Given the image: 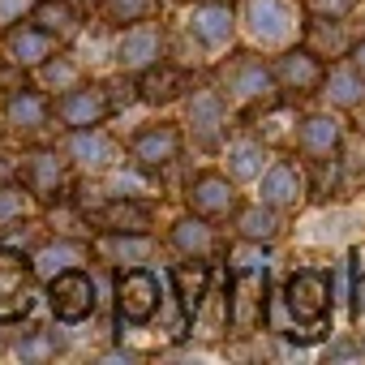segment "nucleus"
<instances>
[{"mask_svg": "<svg viewBox=\"0 0 365 365\" xmlns=\"http://www.w3.org/2000/svg\"><path fill=\"white\" fill-rule=\"evenodd\" d=\"M31 9V0H0V26H14Z\"/></svg>", "mask_w": 365, "mask_h": 365, "instance_id": "nucleus-36", "label": "nucleus"}, {"mask_svg": "<svg viewBox=\"0 0 365 365\" xmlns=\"http://www.w3.org/2000/svg\"><path fill=\"white\" fill-rule=\"evenodd\" d=\"M309 9H314L318 18H344V14L352 9V0H309Z\"/></svg>", "mask_w": 365, "mask_h": 365, "instance_id": "nucleus-35", "label": "nucleus"}, {"mask_svg": "<svg viewBox=\"0 0 365 365\" xmlns=\"http://www.w3.org/2000/svg\"><path fill=\"white\" fill-rule=\"evenodd\" d=\"M103 9L112 22H142L159 9V0H103Z\"/></svg>", "mask_w": 365, "mask_h": 365, "instance_id": "nucleus-30", "label": "nucleus"}, {"mask_svg": "<svg viewBox=\"0 0 365 365\" xmlns=\"http://www.w3.org/2000/svg\"><path fill=\"white\" fill-rule=\"evenodd\" d=\"M228 314H232V327H237L241 335H250V331L262 322V314H267V267L237 271V279H232V305H228Z\"/></svg>", "mask_w": 365, "mask_h": 365, "instance_id": "nucleus-5", "label": "nucleus"}, {"mask_svg": "<svg viewBox=\"0 0 365 365\" xmlns=\"http://www.w3.org/2000/svg\"><path fill=\"white\" fill-rule=\"evenodd\" d=\"M99 224L108 232H146L150 228V207H142L133 198H116L99 211Z\"/></svg>", "mask_w": 365, "mask_h": 365, "instance_id": "nucleus-21", "label": "nucleus"}, {"mask_svg": "<svg viewBox=\"0 0 365 365\" xmlns=\"http://www.w3.org/2000/svg\"><path fill=\"white\" fill-rule=\"evenodd\" d=\"M262 159H267V150L258 142H237L228 150V172L237 180H254V176H262Z\"/></svg>", "mask_w": 365, "mask_h": 365, "instance_id": "nucleus-28", "label": "nucleus"}, {"mask_svg": "<svg viewBox=\"0 0 365 365\" xmlns=\"http://www.w3.org/2000/svg\"><path fill=\"white\" fill-rule=\"evenodd\" d=\"M224 120H228L224 99H220L215 91H198V95H194V103H190V125H194V133H198V142H202V146H211V142L220 138Z\"/></svg>", "mask_w": 365, "mask_h": 365, "instance_id": "nucleus-18", "label": "nucleus"}, {"mask_svg": "<svg viewBox=\"0 0 365 365\" xmlns=\"http://www.w3.org/2000/svg\"><path fill=\"white\" fill-rule=\"evenodd\" d=\"M35 305V267L18 250H0V322H18Z\"/></svg>", "mask_w": 365, "mask_h": 365, "instance_id": "nucleus-1", "label": "nucleus"}, {"mask_svg": "<svg viewBox=\"0 0 365 365\" xmlns=\"http://www.w3.org/2000/svg\"><path fill=\"white\" fill-rule=\"evenodd\" d=\"M228 86H232L237 99H262L267 103V95H271V69L262 61H254V56H241L228 69Z\"/></svg>", "mask_w": 365, "mask_h": 365, "instance_id": "nucleus-17", "label": "nucleus"}, {"mask_svg": "<svg viewBox=\"0 0 365 365\" xmlns=\"http://www.w3.org/2000/svg\"><path fill=\"white\" fill-rule=\"evenodd\" d=\"M26 207V194L22 190H0V228H5L9 220H18Z\"/></svg>", "mask_w": 365, "mask_h": 365, "instance_id": "nucleus-34", "label": "nucleus"}, {"mask_svg": "<svg viewBox=\"0 0 365 365\" xmlns=\"http://www.w3.org/2000/svg\"><path fill=\"white\" fill-rule=\"evenodd\" d=\"M56 112H61V120H65L69 129H91V125H99V120L112 112V103H108L103 86H69V91L61 95Z\"/></svg>", "mask_w": 365, "mask_h": 365, "instance_id": "nucleus-7", "label": "nucleus"}, {"mask_svg": "<svg viewBox=\"0 0 365 365\" xmlns=\"http://www.w3.org/2000/svg\"><path fill=\"white\" fill-rule=\"evenodd\" d=\"M352 356H365V348H356V344H335V348L327 352V361H352Z\"/></svg>", "mask_w": 365, "mask_h": 365, "instance_id": "nucleus-38", "label": "nucleus"}, {"mask_svg": "<svg viewBox=\"0 0 365 365\" xmlns=\"http://www.w3.org/2000/svg\"><path fill=\"white\" fill-rule=\"evenodd\" d=\"M78 258H82V245H69V241H61V245H52V250H43V254H39V262H43V275H56V271L73 267Z\"/></svg>", "mask_w": 365, "mask_h": 365, "instance_id": "nucleus-33", "label": "nucleus"}, {"mask_svg": "<svg viewBox=\"0 0 365 365\" xmlns=\"http://www.w3.org/2000/svg\"><path fill=\"white\" fill-rule=\"evenodd\" d=\"M5 116H9V125H14V129L31 133V129L48 125V99H43L39 91H26V86H22V91H14V95H9Z\"/></svg>", "mask_w": 365, "mask_h": 365, "instance_id": "nucleus-19", "label": "nucleus"}, {"mask_svg": "<svg viewBox=\"0 0 365 365\" xmlns=\"http://www.w3.org/2000/svg\"><path fill=\"white\" fill-rule=\"evenodd\" d=\"M297 146L309 159H331L339 150V120L335 116H309L297 133Z\"/></svg>", "mask_w": 365, "mask_h": 365, "instance_id": "nucleus-14", "label": "nucleus"}, {"mask_svg": "<svg viewBox=\"0 0 365 365\" xmlns=\"http://www.w3.org/2000/svg\"><path fill=\"white\" fill-rule=\"evenodd\" d=\"M352 61H356V73H365V39L356 43V52H352Z\"/></svg>", "mask_w": 365, "mask_h": 365, "instance_id": "nucleus-40", "label": "nucleus"}, {"mask_svg": "<svg viewBox=\"0 0 365 365\" xmlns=\"http://www.w3.org/2000/svg\"><path fill=\"white\" fill-rule=\"evenodd\" d=\"M48 297H52L56 322H82V318H91V309H95V284H91L86 271H73V267H65V271L52 275Z\"/></svg>", "mask_w": 365, "mask_h": 365, "instance_id": "nucleus-4", "label": "nucleus"}, {"mask_svg": "<svg viewBox=\"0 0 365 365\" xmlns=\"http://www.w3.org/2000/svg\"><path fill=\"white\" fill-rule=\"evenodd\" d=\"M180 155V133L172 125H150L133 138V159L146 163V168H163Z\"/></svg>", "mask_w": 365, "mask_h": 365, "instance_id": "nucleus-12", "label": "nucleus"}, {"mask_svg": "<svg viewBox=\"0 0 365 365\" xmlns=\"http://www.w3.org/2000/svg\"><path fill=\"white\" fill-rule=\"evenodd\" d=\"M309 52H314V56H339V52H348V35H344V26H339L335 18H318V22H309Z\"/></svg>", "mask_w": 365, "mask_h": 365, "instance_id": "nucleus-25", "label": "nucleus"}, {"mask_svg": "<svg viewBox=\"0 0 365 365\" xmlns=\"http://www.w3.org/2000/svg\"><path fill=\"white\" fill-rule=\"evenodd\" d=\"M168 279L180 288V309H185L190 318L202 309V301H207V284H211V267L202 262V258H194V267H172L168 271Z\"/></svg>", "mask_w": 365, "mask_h": 365, "instance_id": "nucleus-15", "label": "nucleus"}, {"mask_svg": "<svg viewBox=\"0 0 365 365\" xmlns=\"http://www.w3.org/2000/svg\"><path fill=\"white\" fill-rule=\"evenodd\" d=\"M39 69H43V82H48V91H69V86H78V65H69L65 56H56V61L48 56Z\"/></svg>", "mask_w": 365, "mask_h": 365, "instance_id": "nucleus-32", "label": "nucleus"}, {"mask_svg": "<svg viewBox=\"0 0 365 365\" xmlns=\"http://www.w3.org/2000/svg\"><path fill=\"white\" fill-rule=\"evenodd\" d=\"M61 180H65V168H61L56 155L43 150V155H35V159L26 163V190H31V194H39V198H56Z\"/></svg>", "mask_w": 365, "mask_h": 365, "instance_id": "nucleus-22", "label": "nucleus"}, {"mask_svg": "<svg viewBox=\"0 0 365 365\" xmlns=\"http://www.w3.org/2000/svg\"><path fill=\"white\" fill-rule=\"evenodd\" d=\"M190 207H194V215H202V220H224V215L237 207V194H232V185H228V176L202 172L194 185H190Z\"/></svg>", "mask_w": 365, "mask_h": 365, "instance_id": "nucleus-8", "label": "nucleus"}, {"mask_svg": "<svg viewBox=\"0 0 365 365\" xmlns=\"http://www.w3.org/2000/svg\"><path fill=\"white\" fill-rule=\"evenodd\" d=\"M284 305L301 322H327L331 309V275L327 271H292L284 284Z\"/></svg>", "mask_w": 365, "mask_h": 365, "instance_id": "nucleus-2", "label": "nucleus"}, {"mask_svg": "<svg viewBox=\"0 0 365 365\" xmlns=\"http://www.w3.org/2000/svg\"><path fill=\"white\" fill-rule=\"evenodd\" d=\"M275 78L284 82V91L314 95V91L327 82V69H322V65H318V56L305 48V52H288V56H279V65H275Z\"/></svg>", "mask_w": 365, "mask_h": 365, "instance_id": "nucleus-10", "label": "nucleus"}, {"mask_svg": "<svg viewBox=\"0 0 365 365\" xmlns=\"http://www.w3.org/2000/svg\"><path fill=\"white\" fill-rule=\"evenodd\" d=\"M138 91H142L146 103H172L180 91H185V73L172 69V65H150V69H142Z\"/></svg>", "mask_w": 365, "mask_h": 365, "instance_id": "nucleus-20", "label": "nucleus"}, {"mask_svg": "<svg viewBox=\"0 0 365 365\" xmlns=\"http://www.w3.org/2000/svg\"><path fill=\"white\" fill-rule=\"evenodd\" d=\"M5 48H9V61H14V65L35 69V65H43V61L52 56L56 35H48L43 26H14L9 39H5Z\"/></svg>", "mask_w": 365, "mask_h": 365, "instance_id": "nucleus-11", "label": "nucleus"}, {"mask_svg": "<svg viewBox=\"0 0 365 365\" xmlns=\"http://www.w3.org/2000/svg\"><path fill=\"white\" fill-rule=\"evenodd\" d=\"M305 198V176L292 163H275L262 176V202L267 207H297Z\"/></svg>", "mask_w": 365, "mask_h": 365, "instance_id": "nucleus-13", "label": "nucleus"}, {"mask_svg": "<svg viewBox=\"0 0 365 365\" xmlns=\"http://www.w3.org/2000/svg\"><path fill=\"white\" fill-rule=\"evenodd\" d=\"M159 52H163V39H159L155 26H133V31H125L120 43H116V61H120V69H129V73L150 69V65L159 61Z\"/></svg>", "mask_w": 365, "mask_h": 365, "instance_id": "nucleus-9", "label": "nucleus"}, {"mask_svg": "<svg viewBox=\"0 0 365 365\" xmlns=\"http://www.w3.org/2000/svg\"><path fill=\"white\" fill-rule=\"evenodd\" d=\"M241 237H245V241H254V245L271 241V237H275V215H271V211H262V207L245 211V215H241Z\"/></svg>", "mask_w": 365, "mask_h": 365, "instance_id": "nucleus-31", "label": "nucleus"}, {"mask_svg": "<svg viewBox=\"0 0 365 365\" xmlns=\"http://www.w3.org/2000/svg\"><path fill=\"white\" fill-rule=\"evenodd\" d=\"M327 95L335 108H352L365 99V73H352V69H331L327 78Z\"/></svg>", "mask_w": 365, "mask_h": 365, "instance_id": "nucleus-26", "label": "nucleus"}, {"mask_svg": "<svg viewBox=\"0 0 365 365\" xmlns=\"http://www.w3.org/2000/svg\"><path fill=\"white\" fill-rule=\"evenodd\" d=\"M35 22L48 31V35H73V26H78V14L65 5V0H48V5H39L35 9Z\"/></svg>", "mask_w": 365, "mask_h": 365, "instance_id": "nucleus-29", "label": "nucleus"}, {"mask_svg": "<svg viewBox=\"0 0 365 365\" xmlns=\"http://www.w3.org/2000/svg\"><path fill=\"white\" fill-rule=\"evenodd\" d=\"M69 155H73L78 163H86V168H103V163L112 159V142H108L103 133H95V125H91V129H73Z\"/></svg>", "mask_w": 365, "mask_h": 365, "instance_id": "nucleus-23", "label": "nucleus"}, {"mask_svg": "<svg viewBox=\"0 0 365 365\" xmlns=\"http://www.w3.org/2000/svg\"><path fill=\"white\" fill-rule=\"evenodd\" d=\"M99 254L108 258V262H142L146 254H150V241H146V232H133V237H125V232H108L103 241H99Z\"/></svg>", "mask_w": 365, "mask_h": 365, "instance_id": "nucleus-24", "label": "nucleus"}, {"mask_svg": "<svg viewBox=\"0 0 365 365\" xmlns=\"http://www.w3.org/2000/svg\"><path fill=\"white\" fill-rule=\"evenodd\" d=\"M48 352H52V344H48V339H43V335H39V339H31V344H22V348H18V356H48Z\"/></svg>", "mask_w": 365, "mask_h": 365, "instance_id": "nucleus-39", "label": "nucleus"}, {"mask_svg": "<svg viewBox=\"0 0 365 365\" xmlns=\"http://www.w3.org/2000/svg\"><path fill=\"white\" fill-rule=\"evenodd\" d=\"M159 309V279L142 267H129L125 275H116V314L129 327L150 322V314Z\"/></svg>", "mask_w": 365, "mask_h": 365, "instance_id": "nucleus-3", "label": "nucleus"}, {"mask_svg": "<svg viewBox=\"0 0 365 365\" xmlns=\"http://www.w3.org/2000/svg\"><path fill=\"white\" fill-rule=\"evenodd\" d=\"M190 31L207 43V48H224L232 39V9L228 5H198L190 14Z\"/></svg>", "mask_w": 365, "mask_h": 365, "instance_id": "nucleus-16", "label": "nucleus"}, {"mask_svg": "<svg viewBox=\"0 0 365 365\" xmlns=\"http://www.w3.org/2000/svg\"><path fill=\"white\" fill-rule=\"evenodd\" d=\"M245 18H250L254 39L267 43V48H279V43H288L297 35V9L288 0H250Z\"/></svg>", "mask_w": 365, "mask_h": 365, "instance_id": "nucleus-6", "label": "nucleus"}, {"mask_svg": "<svg viewBox=\"0 0 365 365\" xmlns=\"http://www.w3.org/2000/svg\"><path fill=\"white\" fill-rule=\"evenodd\" d=\"M172 241H176V250L185 254V258H207V250H211V228H207L202 220H180V224L172 228Z\"/></svg>", "mask_w": 365, "mask_h": 365, "instance_id": "nucleus-27", "label": "nucleus"}, {"mask_svg": "<svg viewBox=\"0 0 365 365\" xmlns=\"http://www.w3.org/2000/svg\"><path fill=\"white\" fill-rule=\"evenodd\" d=\"M352 318L365 327V275L356 279V288H352Z\"/></svg>", "mask_w": 365, "mask_h": 365, "instance_id": "nucleus-37", "label": "nucleus"}]
</instances>
